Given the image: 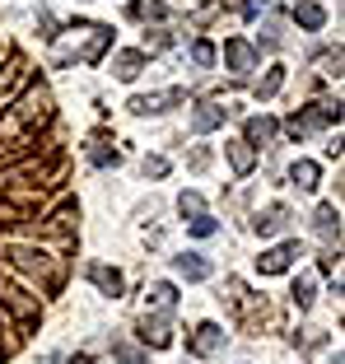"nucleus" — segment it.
Returning a JSON list of instances; mask_svg holds the SVG:
<instances>
[{"label":"nucleus","mask_w":345,"mask_h":364,"mask_svg":"<svg viewBox=\"0 0 345 364\" xmlns=\"http://www.w3.org/2000/svg\"><path fill=\"white\" fill-rule=\"evenodd\" d=\"M294 257H299V243H275V247H266V252H261L257 257V271L261 276H280V271H290L294 267Z\"/></svg>","instance_id":"obj_1"},{"label":"nucleus","mask_w":345,"mask_h":364,"mask_svg":"<svg viewBox=\"0 0 345 364\" xmlns=\"http://www.w3.org/2000/svg\"><path fill=\"white\" fill-rule=\"evenodd\" d=\"M141 341L154 346V350L172 346V318H168V313H145V318H141Z\"/></svg>","instance_id":"obj_2"},{"label":"nucleus","mask_w":345,"mask_h":364,"mask_svg":"<svg viewBox=\"0 0 345 364\" xmlns=\"http://www.w3.org/2000/svg\"><path fill=\"white\" fill-rule=\"evenodd\" d=\"M84 276L94 280V285L103 289L108 299H121V289H126V280H121V271H117V267H103V262H89V267H84Z\"/></svg>","instance_id":"obj_3"},{"label":"nucleus","mask_w":345,"mask_h":364,"mask_svg":"<svg viewBox=\"0 0 345 364\" xmlns=\"http://www.w3.org/2000/svg\"><path fill=\"white\" fill-rule=\"evenodd\" d=\"M182 89H168V94H141V98H131V112L136 117H154V112H168V103H182Z\"/></svg>","instance_id":"obj_4"},{"label":"nucleus","mask_w":345,"mask_h":364,"mask_svg":"<svg viewBox=\"0 0 345 364\" xmlns=\"http://www.w3.org/2000/svg\"><path fill=\"white\" fill-rule=\"evenodd\" d=\"M224 56H229V70H234V75H252V70H257V52H252V43H243V38H229Z\"/></svg>","instance_id":"obj_5"},{"label":"nucleus","mask_w":345,"mask_h":364,"mask_svg":"<svg viewBox=\"0 0 345 364\" xmlns=\"http://www.w3.org/2000/svg\"><path fill=\"white\" fill-rule=\"evenodd\" d=\"M224 327H215V322H201V327H196V336L187 346H192V355H215V350H224Z\"/></svg>","instance_id":"obj_6"},{"label":"nucleus","mask_w":345,"mask_h":364,"mask_svg":"<svg viewBox=\"0 0 345 364\" xmlns=\"http://www.w3.org/2000/svg\"><path fill=\"white\" fill-rule=\"evenodd\" d=\"M252 229H257L261 238H270V234H285V229H290V210H285V205H266V210H257Z\"/></svg>","instance_id":"obj_7"},{"label":"nucleus","mask_w":345,"mask_h":364,"mask_svg":"<svg viewBox=\"0 0 345 364\" xmlns=\"http://www.w3.org/2000/svg\"><path fill=\"white\" fill-rule=\"evenodd\" d=\"M294 23H299L303 33H322L327 28V10L317 5V0H303V5H294Z\"/></svg>","instance_id":"obj_8"},{"label":"nucleus","mask_w":345,"mask_h":364,"mask_svg":"<svg viewBox=\"0 0 345 364\" xmlns=\"http://www.w3.org/2000/svg\"><path fill=\"white\" fill-rule=\"evenodd\" d=\"M172 271L182 280H205L210 276V262H205L201 252H177V257H172Z\"/></svg>","instance_id":"obj_9"},{"label":"nucleus","mask_w":345,"mask_h":364,"mask_svg":"<svg viewBox=\"0 0 345 364\" xmlns=\"http://www.w3.org/2000/svg\"><path fill=\"white\" fill-rule=\"evenodd\" d=\"M224 117H229V107H219V103H196L192 131H215V127H224Z\"/></svg>","instance_id":"obj_10"},{"label":"nucleus","mask_w":345,"mask_h":364,"mask_svg":"<svg viewBox=\"0 0 345 364\" xmlns=\"http://www.w3.org/2000/svg\"><path fill=\"white\" fill-rule=\"evenodd\" d=\"M275 117H248L243 122V136H248V145H270L275 140Z\"/></svg>","instance_id":"obj_11"},{"label":"nucleus","mask_w":345,"mask_h":364,"mask_svg":"<svg viewBox=\"0 0 345 364\" xmlns=\"http://www.w3.org/2000/svg\"><path fill=\"white\" fill-rule=\"evenodd\" d=\"M313 229L327 238V243H336V238H341V210H336V205H317V215H313Z\"/></svg>","instance_id":"obj_12"},{"label":"nucleus","mask_w":345,"mask_h":364,"mask_svg":"<svg viewBox=\"0 0 345 364\" xmlns=\"http://www.w3.org/2000/svg\"><path fill=\"white\" fill-rule=\"evenodd\" d=\"M145 70V52H117L112 56V75L117 80H136Z\"/></svg>","instance_id":"obj_13"},{"label":"nucleus","mask_w":345,"mask_h":364,"mask_svg":"<svg viewBox=\"0 0 345 364\" xmlns=\"http://www.w3.org/2000/svg\"><path fill=\"white\" fill-rule=\"evenodd\" d=\"M317 178H322V173H317V164H313V159H299V164L290 168V182L299 187V192H313Z\"/></svg>","instance_id":"obj_14"},{"label":"nucleus","mask_w":345,"mask_h":364,"mask_svg":"<svg viewBox=\"0 0 345 364\" xmlns=\"http://www.w3.org/2000/svg\"><path fill=\"white\" fill-rule=\"evenodd\" d=\"M10 257H14V267H23V271H47V252H38V247H10Z\"/></svg>","instance_id":"obj_15"},{"label":"nucleus","mask_w":345,"mask_h":364,"mask_svg":"<svg viewBox=\"0 0 345 364\" xmlns=\"http://www.w3.org/2000/svg\"><path fill=\"white\" fill-rule=\"evenodd\" d=\"M172 304H177V289H172L168 280H154V285H150V309L154 313H168Z\"/></svg>","instance_id":"obj_16"},{"label":"nucleus","mask_w":345,"mask_h":364,"mask_svg":"<svg viewBox=\"0 0 345 364\" xmlns=\"http://www.w3.org/2000/svg\"><path fill=\"white\" fill-rule=\"evenodd\" d=\"M229 164H234V173H252L257 154H252V145H248V140H234V145H229Z\"/></svg>","instance_id":"obj_17"},{"label":"nucleus","mask_w":345,"mask_h":364,"mask_svg":"<svg viewBox=\"0 0 345 364\" xmlns=\"http://www.w3.org/2000/svg\"><path fill=\"white\" fill-rule=\"evenodd\" d=\"M294 304H299V309H313V299H317V285H313V276H299L294 280Z\"/></svg>","instance_id":"obj_18"},{"label":"nucleus","mask_w":345,"mask_h":364,"mask_svg":"<svg viewBox=\"0 0 345 364\" xmlns=\"http://www.w3.org/2000/svg\"><path fill=\"white\" fill-rule=\"evenodd\" d=\"M280 85H285V70H280V65H270L266 75L257 80V98H270V94H280Z\"/></svg>","instance_id":"obj_19"},{"label":"nucleus","mask_w":345,"mask_h":364,"mask_svg":"<svg viewBox=\"0 0 345 364\" xmlns=\"http://www.w3.org/2000/svg\"><path fill=\"white\" fill-rule=\"evenodd\" d=\"M192 65H196V70H210V65H215V47L205 43V38L192 43Z\"/></svg>","instance_id":"obj_20"},{"label":"nucleus","mask_w":345,"mask_h":364,"mask_svg":"<svg viewBox=\"0 0 345 364\" xmlns=\"http://www.w3.org/2000/svg\"><path fill=\"white\" fill-rule=\"evenodd\" d=\"M177 210H182V215H192V220H196V215H205L201 192H182V196H177Z\"/></svg>","instance_id":"obj_21"},{"label":"nucleus","mask_w":345,"mask_h":364,"mask_svg":"<svg viewBox=\"0 0 345 364\" xmlns=\"http://www.w3.org/2000/svg\"><path fill=\"white\" fill-rule=\"evenodd\" d=\"M261 43H266V47H280V43H285L280 19H261Z\"/></svg>","instance_id":"obj_22"},{"label":"nucleus","mask_w":345,"mask_h":364,"mask_svg":"<svg viewBox=\"0 0 345 364\" xmlns=\"http://www.w3.org/2000/svg\"><path fill=\"white\" fill-rule=\"evenodd\" d=\"M145 178H163V173H168V159H163V154H145Z\"/></svg>","instance_id":"obj_23"},{"label":"nucleus","mask_w":345,"mask_h":364,"mask_svg":"<svg viewBox=\"0 0 345 364\" xmlns=\"http://www.w3.org/2000/svg\"><path fill=\"white\" fill-rule=\"evenodd\" d=\"M89 159H94L98 168H108V164H117V159H121V154H117V150H108V145H94V150H89Z\"/></svg>","instance_id":"obj_24"},{"label":"nucleus","mask_w":345,"mask_h":364,"mask_svg":"<svg viewBox=\"0 0 345 364\" xmlns=\"http://www.w3.org/2000/svg\"><path fill=\"white\" fill-rule=\"evenodd\" d=\"M215 229H219V220H210V215H196V220H192V234L196 238H210Z\"/></svg>","instance_id":"obj_25"},{"label":"nucleus","mask_w":345,"mask_h":364,"mask_svg":"<svg viewBox=\"0 0 345 364\" xmlns=\"http://www.w3.org/2000/svg\"><path fill=\"white\" fill-rule=\"evenodd\" d=\"M172 43V38H168V33H163V28H154V38H145V47H150V52H163V47H168Z\"/></svg>","instance_id":"obj_26"},{"label":"nucleus","mask_w":345,"mask_h":364,"mask_svg":"<svg viewBox=\"0 0 345 364\" xmlns=\"http://www.w3.org/2000/svg\"><path fill=\"white\" fill-rule=\"evenodd\" d=\"M117 364H150V360H145V355H136V350H126V346H121V350H117Z\"/></svg>","instance_id":"obj_27"},{"label":"nucleus","mask_w":345,"mask_h":364,"mask_svg":"<svg viewBox=\"0 0 345 364\" xmlns=\"http://www.w3.org/2000/svg\"><path fill=\"white\" fill-rule=\"evenodd\" d=\"M327 364H345V360H341V350H336V355H332V360H327Z\"/></svg>","instance_id":"obj_28"}]
</instances>
